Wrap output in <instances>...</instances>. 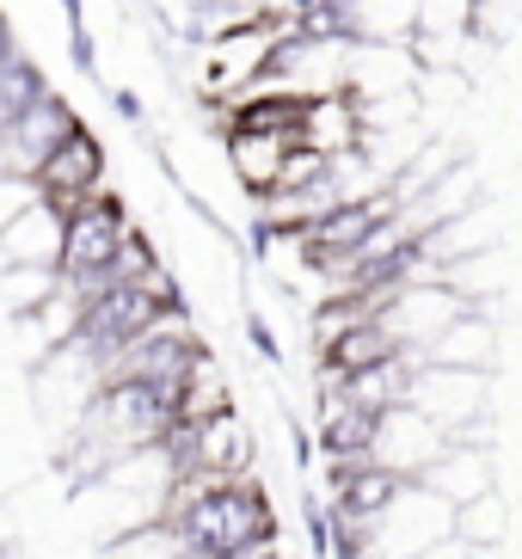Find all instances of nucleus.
Wrapping results in <instances>:
<instances>
[{
  "label": "nucleus",
  "mask_w": 522,
  "mask_h": 559,
  "mask_svg": "<svg viewBox=\"0 0 522 559\" xmlns=\"http://www.w3.org/2000/svg\"><path fill=\"white\" fill-rule=\"evenodd\" d=\"M449 535H455V504L442 492H430L425 479H412L406 492L369 523L376 559H418V554H430V547H442Z\"/></svg>",
  "instance_id": "obj_1"
},
{
  "label": "nucleus",
  "mask_w": 522,
  "mask_h": 559,
  "mask_svg": "<svg viewBox=\"0 0 522 559\" xmlns=\"http://www.w3.org/2000/svg\"><path fill=\"white\" fill-rule=\"evenodd\" d=\"M130 240V215L111 191L86 198L68 215V240H62V277H93V271H117V252Z\"/></svg>",
  "instance_id": "obj_2"
},
{
  "label": "nucleus",
  "mask_w": 522,
  "mask_h": 559,
  "mask_svg": "<svg viewBox=\"0 0 522 559\" xmlns=\"http://www.w3.org/2000/svg\"><path fill=\"white\" fill-rule=\"evenodd\" d=\"M449 443H455V437H449V430H442L437 418H430V412H418L412 400H400V406H388V412L376 418V437H369V461H381V467H393V474L418 479Z\"/></svg>",
  "instance_id": "obj_3"
},
{
  "label": "nucleus",
  "mask_w": 522,
  "mask_h": 559,
  "mask_svg": "<svg viewBox=\"0 0 522 559\" xmlns=\"http://www.w3.org/2000/svg\"><path fill=\"white\" fill-rule=\"evenodd\" d=\"M37 185H44V198L62 215H74L86 198H98V191H105V148H98V135L86 130V123H74V130L56 142V154L37 166Z\"/></svg>",
  "instance_id": "obj_4"
},
{
  "label": "nucleus",
  "mask_w": 522,
  "mask_h": 559,
  "mask_svg": "<svg viewBox=\"0 0 522 559\" xmlns=\"http://www.w3.org/2000/svg\"><path fill=\"white\" fill-rule=\"evenodd\" d=\"M486 376L491 369H449V362H418V381H412V406L430 412L449 437L486 418Z\"/></svg>",
  "instance_id": "obj_5"
},
{
  "label": "nucleus",
  "mask_w": 522,
  "mask_h": 559,
  "mask_svg": "<svg viewBox=\"0 0 522 559\" xmlns=\"http://www.w3.org/2000/svg\"><path fill=\"white\" fill-rule=\"evenodd\" d=\"M74 123H81V117L68 111L56 93H44L32 111H19L13 123L0 130V173H25V179H37V166L56 154V142H62Z\"/></svg>",
  "instance_id": "obj_6"
},
{
  "label": "nucleus",
  "mask_w": 522,
  "mask_h": 559,
  "mask_svg": "<svg viewBox=\"0 0 522 559\" xmlns=\"http://www.w3.org/2000/svg\"><path fill=\"white\" fill-rule=\"evenodd\" d=\"M388 357H406V345H400V332L381 320V313H363L357 326H344L332 345L313 350V362L327 369V376H363V369H376V362Z\"/></svg>",
  "instance_id": "obj_7"
},
{
  "label": "nucleus",
  "mask_w": 522,
  "mask_h": 559,
  "mask_svg": "<svg viewBox=\"0 0 522 559\" xmlns=\"http://www.w3.org/2000/svg\"><path fill=\"white\" fill-rule=\"evenodd\" d=\"M289 142L283 135H259V130H228L222 142V160H228V179L240 185L246 198H264L283 185V166H289Z\"/></svg>",
  "instance_id": "obj_8"
},
{
  "label": "nucleus",
  "mask_w": 522,
  "mask_h": 559,
  "mask_svg": "<svg viewBox=\"0 0 522 559\" xmlns=\"http://www.w3.org/2000/svg\"><path fill=\"white\" fill-rule=\"evenodd\" d=\"M62 240H68V215L44 198L0 228V264H62Z\"/></svg>",
  "instance_id": "obj_9"
},
{
  "label": "nucleus",
  "mask_w": 522,
  "mask_h": 559,
  "mask_svg": "<svg viewBox=\"0 0 522 559\" xmlns=\"http://www.w3.org/2000/svg\"><path fill=\"white\" fill-rule=\"evenodd\" d=\"M430 486V492H442L449 504H467V498H479V492H491V455L479 443H449L437 461H430L425 474H418Z\"/></svg>",
  "instance_id": "obj_10"
},
{
  "label": "nucleus",
  "mask_w": 522,
  "mask_h": 559,
  "mask_svg": "<svg viewBox=\"0 0 522 559\" xmlns=\"http://www.w3.org/2000/svg\"><path fill=\"white\" fill-rule=\"evenodd\" d=\"M491 357H498V332H491V313H479V308H467L425 350V362H449V369H491Z\"/></svg>",
  "instance_id": "obj_11"
},
{
  "label": "nucleus",
  "mask_w": 522,
  "mask_h": 559,
  "mask_svg": "<svg viewBox=\"0 0 522 559\" xmlns=\"http://www.w3.org/2000/svg\"><path fill=\"white\" fill-rule=\"evenodd\" d=\"M234 406V388H228V362L215 350H197V362L185 369V388H179V425H203L215 412Z\"/></svg>",
  "instance_id": "obj_12"
},
{
  "label": "nucleus",
  "mask_w": 522,
  "mask_h": 559,
  "mask_svg": "<svg viewBox=\"0 0 522 559\" xmlns=\"http://www.w3.org/2000/svg\"><path fill=\"white\" fill-rule=\"evenodd\" d=\"M56 296H62V264H7L0 277V301L13 313H37Z\"/></svg>",
  "instance_id": "obj_13"
},
{
  "label": "nucleus",
  "mask_w": 522,
  "mask_h": 559,
  "mask_svg": "<svg viewBox=\"0 0 522 559\" xmlns=\"http://www.w3.org/2000/svg\"><path fill=\"white\" fill-rule=\"evenodd\" d=\"M455 535L467 547H505V535H510V504L498 498V486L491 492H479V498H467V504L455 510Z\"/></svg>",
  "instance_id": "obj_14"
},
{
  "label": "nucleus",
  "mask_w": 522,
  "mask_h": 559,
  "mask_svg": "<svg viewBox=\"0 0 522 559\" xmlns=\"http://www.w3.org/2000/svg\"><path fill=\"white\" fill-rule=\"evenodd\" d=\"M32 203H44V185L25 179V173H0V228H7V222H19Z\"/></svg>",
  "instance_id": "obj_15"
},
{
  "label": "nucleus",
  "mask_w": 522,
  "mask_h": 559,
  "mask_svg": "<svg viewBox=\"0 0 522 559\" xmlns=\"http://www.w3.org/2000/svg\"><path fill=\"white\" fill-rule=\"evenodd\" d=\"M68 62L81 68L86 81H98V44L86 32V19H68Z\"/></svg>",
  "instance_id": "obj_16"
},
{
  "label": "nucleus",
  "mask_w": 522,
  "mask_h": 559,
  "mask_svg": "<svg viewBox=\"0 0 522 559\" xmlns=\"http://www.w3.org/2000/svg\"><path fill=\"white\" fill-rule=\"evenodd\" d=\"M277 554H283V542H277V535H259V542L234 547V554H222V559H277Z\"/></svg>",
  "instance_id": "obj_17"
},
{
  "label": "nucleus",
  "mask_w": 522,
  "mask_h": 559,
  "mask_svg": "<svg viewBox=\"0 0 522 559\" xmlns=\"http://www.w3.org/2000/svg\"><path fill=\"white\" fill-rule=\"evenodd\" d=\"M111 111H117V117H130V123H142V99H135L130 86H111Z\"/></svg>",
  "instance_id": "obj_18"
},
{
  "label": "nucleus",
  "mask_w": 522,
  "mask_h": 559,
  "mask_svg": "<svg viewBox=\"0 0 522 559\" xmlns=\"http://www.w3.org/2000/svg\"><path fill=\"white\" fill-rule=\"evenodd\" d=\"M13 50H19V44H13V19L0 13V62H7V56H13Z\"/></svg>",
  "instance_id": "obj_19"
}]
</instances>
